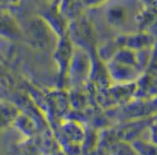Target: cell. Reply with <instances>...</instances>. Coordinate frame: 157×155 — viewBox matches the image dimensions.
<instances>
[{"instance_id": "cell-1", "label": "cell", "mask_w": 157, "mask_h": 155, "mask_svg": "<svg viewBox=\"0 0 157 155\" xmlns=\"http://www.w3.org/2000/svg\"><path fill=\"white\" fill-rule=\"evenodd\" d=\"M26 36L29 45L38 50H47L55 48L59 36L50 24L43 17H34L27 24Z\"/></svg>"}, {"instance_id": "cell-2", "label": "cell", "mask_w": 157, "mask_h": 155, "mask_svg": "<svg viewBox=\"0 0 157 155\" xmlns=\"http://www.w3.org/2000/svg\"><path fill=\"white\" fill-rule=\"evenodd\" d=\"M67 35L73 46L85 52L94 48L96 44V36L93 26L83 15L69 22Z\"/></svg>"}, {"instance_id": "cell-3", "label": "cell", "mask_w": 157, "mask_h": 155, "mask_svg": "<svg viewBox=\"0 0 157 155\" xmlns=\"http://www.w3.org/2000/svg\"><path fill=\"white\" fill-rule=\"evenodd\" d=\"M23 33L19 23L11 13L0 10V37L8 40H20Z\"/></svg>"}, {"instance_id": "cell-4", "label": "cell", "mask_w": 157, "mask_h": 155, "mask_svg": "<svg viewBox=\"0 0 157 155\" xmlns=\"http://www.w3.org/2000/svg\"><path fill=\"white\" fill-rule=\"evenodd\" d=\"M84 8L82 0H59L57 11L68 22H71L83 15Z\"/></svg>"}, {"instance_id": "cell-5", "label": "cell", "mask_w": 157, "mask_h": 155, "mask_svg": "<svg viewBox=\"0 0 157 155\" xmlns=\"http://www.w3.org/2000/svg\"><path fill=\"white\" fill-rule=\"evenodd\" d=\"M107 22L115 29H122L128 21V10L120 3H113L106 11Z\"/></svg>"}, {"instance_id": "cell-6", "label": "cell", "mask_w": 157, "mask_h": 155, "mask_svg": "<svg viewBox=\"0 0 157 155\" xmlns=\"http://www.w3.org/2000/svg\"><path fill=\"white\" fill-rule=\"evenodd\" d=\"M20 110L14 104L0 102V129L13 125Z\"/></svg>"}, {"instance_id": "cell-7", "label": "cell", "mask_w": 157, "mask_h": 155, "mask_svg": "<svg viewBox=\"0 0 157 155\" xmlns=\"http://www.w3.org/2000/svg\"><path fill=\"white\" fill-rule=\"evenodd\" d=\"M109 0H82V3L85 8H90V9H94V8L101 7L105 3H107Z\"/></svg>"}, {"instance_id": "cell-8", "label": "cell", "mask_w": 157, "mask_h": 155, "mask_svg": "<svg viewBox=\"0 0 157 155\" xmlns=\"http://www.w3.org/2000/svg\"><path fill=\"white\" fill-rule=\"evenodd\" d=\"M1 3H7V5H17L20 2V0H0Z\"/></svg>"}, {"instance_id": "cell-9", "label": "cell", "mask_w": 157, "mask_h": 155, "mask_svg": "<svg viewBox=\"0 0 157 155\" xmlns=\"http://www.w3.org/2000/svg\"><path fill=\"white\" fill-rule=\"evenodd\" d=\"M48 155H63L61 152H50Z\"/></svg>"}]
</instances>
